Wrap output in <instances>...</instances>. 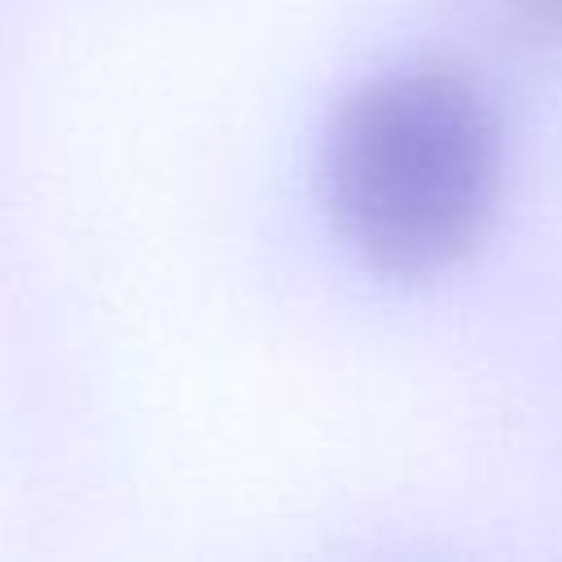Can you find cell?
<instances>
[{"label":"cell","instance_id":"cell-1","mask_svg":"<svg viewBox=\"0 0 562 562\" xmlns=\"http://www.w3.org/2000/svg\"><path fill=\"white\" fill-rule=\"evenodd\" d=\"M496 189V114L448 70L373 79L329 127V211L356 255L382 272L422 277L461 259L487 228Z\"/></svg>","mask_w":562,"mask_h":562},{"label":"cell","instance_id":"cell-2","mask_svg":"<svg viewBox=\"0 0 562 562\" xmlns=\"http://www.w3.org/2000/svg\"><path fill=\"white\" fill-rule=\"evenodd\" d=\"M514 9V18H522L531 31L544 35H562V0H505Z\"/></svg>","mask_w":562,"mask_h":562}]
</instances>
